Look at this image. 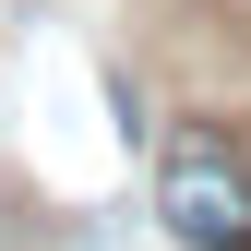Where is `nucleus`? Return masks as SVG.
I'll return each mask as SVG.
<instances>
[{"instance_id":"nucleus-1","label":"nucleus","mask_w":251,"mask_h":251,"mask_svg":"<svg viewBox=\"0 0 251 251\" xmlns=\"http://www.w3.org/2000/svg\"><path fill=\"white\" fill-rule=\"evenodd\" d=\"M155 215H168V239H192V251H251V144L179 132L168 168H155Z\"/></svg>"}]
</instances>
